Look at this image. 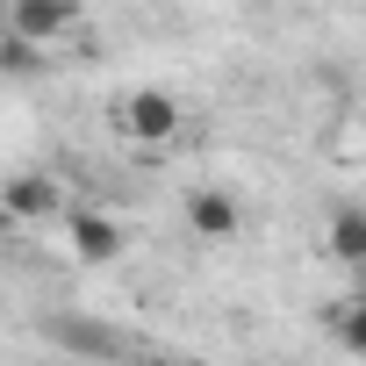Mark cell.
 <instances>
[{
	"label": "cell",
	"instance_id": "6da1fadb",
	"mask_svg": "<svg viewBox=\"0 0 366 366\" xmlns=\"http://www.w3.org/2000/svg\"><path fill=\"white\" fill-rule=\"evenodd\" d=\"M115 129H122L129 144H172V137H179V101H172L165 86H129V94L115 101Z\"/></svg>",
	"mask_w": 366,
	"mask_h": 366
},
{
	"label": "cell",
	"instance_id": "7a4b0ae2",
	"mask_svg": "<svg viewBox=\"0 0 366 366\" xmlns=\"http://www.w3.org/2000/svg\"><path fill=\"white\" fill-rule=\"evenodd\" d=\"M65 237H72V259L79 266H115L122 259V223L115 216H101V209H65Z\"/></svg>",
	"mask_w": 366,
	"mask_h": 366
},
{
	"label": "cell",
	"instance_id": "3957f363",
	"mask_svg": "<svg viewBox=\"0 0 366 366\" xmlns=\"http://www.w3.org/2000/svg\"><path fill=\"white\" fill-rule=\"evenodd\" d=\"M86 0H15L8 8V36H29V44H58L65 29H79Z\"/></svg>",
	"mask_w": 366,
	"mask_h": 366
},
{
	"label": "cell",
	"instance_id": "277c9868",
	"mask_svg": "<svg viewBox=\"0 0 366 366\" xmlns=\"http://www.w3.org/2000/svg\"><path fill=\"white\" fill-rule=\"evenodd\" d=\"M0 209H8L15 223H36V216H58L65 202H58V179H44V172H15L8 194H0Z\"/></svg>",
	"mask_w": 366,
	"mask_h": 366
},
{
	"label": "cell",
	"instance_id": "5b68a950",
	"mask_svg": "<svg viewBox=\"0 0 366 366\" xmlns=\"http://www.w3.org/2000/svg\"><path fill=\"white\" fill-rule=\"evenodd\" d=\"M187 223H194L202 237H230V230H237V194H223V187H194V194H187Z\"/></svg>",
	"mask_w": 366,
	"mask_h": 366
},
{
	"label": "cell",
	"instance_id": "8992f818",
	"mask_svg": "<svg viewBox=\"0 0 366 366\" xmlns=\"http://www.w3.org/2000/svg\"><path fill=\"white\" fill-rule=\"evenodd\" d=\"M51 337L86 352V359H122V337L115 330H94V316H51Z\"/></svg>",
	"mask_w": 366,
	"mask_h": 366
},
{
	"label": "cell",
	"instance_id": "52a82bcc",
	"mask_svg": "<svg viewBox=\"0 0 366 366\" xmlns=\"http://www.w3.org/2000/svg\"><path fill=\"white\" fill-rule=\"evenodd\" d=\"M330 252H337L345 266H366V209H359V202H345V209L330 216Z\"/></svg>",
	"mask_w": 366,
	"mask_h": 366
},
{
	"label": "cell",
	"instance_id": "ba28073f",
	"mask_svg": "<svg viewBox=\"0 0 366 366\" xmlns=\"http://www.w3.org/2000/svg\"><path fill=\"white\" fill-rule=\"evenodd\" d=\"M330 337H337L345 352H359V359H366V295H352V302H337V309H330Z\"/></svg>",
	"mask_w": 366,
	"mask_h": 366
},
{
	"label": "cell",
	"instance_id": "9c48e42d",
	"mask_svg": "<svg viewBox=\"0 0 366 366\" xmlns=\"http://www.w3.org/2000/svg\"><path fill=\"white\" fill-rule=\"evenodd\" d=\"M36 51H44V44H29V36H0V72H8V79H29V72H36Z\"/></svg>",
	"mask_w": 366,
	"mask_h": 366
},
{
	"label": "cell",
	"instance_id": "30bf717a",
	"mask_svg": "<svg viewBox=\"0 0 366 366\" xmlns=\"http://www.w3.org/2000/svg\"><path fill=\"white\" fill-rule=\"evenodd\" d=\"M151 366H209V359H151Z\"/></svg>",
	"mask_w": 366,
	"mask_h": 366
},
{
	"label": "cell",
	"instance_id": "8fae6325",
	"mask_svg": "<svg viewBox=\"0 0 366 366\" xmlns=\"http://www.w3.org/2000/svg\"><path fill=\"white\" fill-rule=\"evenodd\" d=\"M359 295H366V266H359Z\"/></svg>",
	"mask_w": 366,
	"mask_h": 366
}]
</instances>
